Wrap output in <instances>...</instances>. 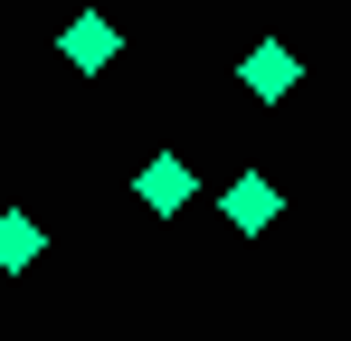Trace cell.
Masks as SVG:
<instances>
[{"instance_id":"1","label":"cell","mask_w":351,"mask_h":341,"mask_svg":"<svg viewBox=\"0 0 351 341\" xmlns=\"http://www.w3.org/2000/svg\"><path fill=\"white\" fill-rule=\"evenodd\" d=\"M114 57H123V29H105V19L66 29V66H114Z\"/></svg>"},{"instance_id":"2","label":"cell","mask_w":351,"mask_h":341,"mask_svg":"<svg viewBox=\"0 0 351 341\" xmlns=\"http://www.w3.org/2000/svg\"><path fill=\"white\" fill-rule=\"evenodd\" d=\"M276 209H285V199H276V180H237V190H228V227H247V237H256V227H276Z\"/></svg>"},{"instance_id":"3","label":"cell","mask_w":351,"mask_h":341,"mask_svg":"<svg viewBox=\"0 0 351 341\" xmlns=\"http://www.w3.org/2000/svg\"><path fill=\"white\" fill-rule=\"evenodd\" d=\"M190 190H199V180H190V162H171V152H162V162H143V209H180Z\"/></svg>"},{"instance_id":"4","label":"cell","mask_w":351,"mask_h":341,"mask_svg":"<svg viewBox=\"0 0 351 341\" xmlns=\"http://www.w3.org/2000/svg\"><path fill=\"white\" fill-rule=\"evenodd\" d=\"M237 76H247L256 95H294V48H256L247 66H237Z\"/></svg>"},{"instance_id":"5","label":"cell","mask_w":351,"mask_h":341,"mask_svg":"<svg viewBox=\"0 0 351 341\" xmlns=\"http://www.w3.org/2000/svg\"><path fill=\"white\" fill-rule=\"evenodd\" d=\"M38 247H48V227H38V218H0V266H10V275L38 266Z\"/></svg>"}]
</instances>
